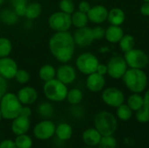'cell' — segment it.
Returning <instances> with one entry per match:
<instances>
[{
	"mask_svg": "<svg viewBox=\"0 0 149 148\" xmlns=\"http://www.w3.org/2000/svg\"><path fill=\"white\" fill-rule=\"evenodd\" d=\"M136 120L140 123L145 124L149 122V109L146 106H143L140 110L135 112Z\"/></svg>",
	"mask_w": 149,
	"mask_h": 148,
	"instance_id": "38",
	"label": "cell"
},
{
	"mask_svg": "<svg viewBox=\"0 0 149 148\" xmlns=\"http://www.w3.org/2000/svg\"><path fill=\"white\" fill-rule=\"evenodd\" d=\"M8 87H9L8 80H6L5 79L0 76V99L8 92Z\"/></svg>",
	"mask_w": 149,
	"mask_h": 148,
	"instance_id": "40",
	"label": "cell"
},
{
	"mask_svg": "<svg viewBox=\"0 0 149 148\" xmlns=\"http://www.w3.org/2000/svg\"><path fill=\"white\" fill-rule=\"evenodd\" d=\"M56 68L50 65L45 64L42 65L38 70V78L40 80L45 82H47L49 80H52L56 78Z\"/></svg>",
	"mask_w": 149,
	"mask_h": 148,
	"instance_id": "25",
	"label": "cell"
},
{
	"mask_svg": "<svg viewBox=\"0 0 149 148\" xmlns=\"http://www.w3.org/2000/svg\"><path fill=\"white\" fill-rule=\"evenodd\" d=\"M71 18H72V24L76 28L87 26V24L89 23L87 14L79 11V10H75L73 13L71 14Z\"/></svg>",
	"mask_w": 149,
	"mask_h": 148,
	"instance_id": "26",
	"label": "cell"
},
{
	"mask_svg": "<svg viewBox=\"0 0 149 148\" xmlns=\"http://www.w3.org/2000/svg\"><path fill=\"white\" fill-rule=\"evenodd\" d=\"M92 31H93V36L94 40H101L105 38L106 29L100 24H96V26L92 28Z\"/></svg>",
	"mask_w": 149,
	"mask_h": 148,
	"instance_id": "39",
	"label": "cell"
},
{
	"mask_svg": "<svg viewBox=\"0 0 149 148\" xmlns=\"http://www.w3.org/2000/svg\"><path fill=\"white\" fill-rule=\"evenodd\" d=\"M10 4L19 17H24L28 0H10Z\"/></svg>",
	"mask_w": 149,
	"mask_h": 148,
	"instance_id": "33",
	"label": "cell"
},
{
	"mask_svg": "<svg viewBox=\"0 0 149 148\" xmlns=\"http://www.w3.org/2000/svg\"><path fill=\"white\" fill-rule=\"evenodd\" d=\"M23 105L17 99V94L7 92L0 99V111L2 118L12 120L20 115Z\"/></svg>",
	"mask_w": 149,
	"mask_h": 148,
	"instance_id": "3",
	"label": "cell"
},
{
	"mask_svg": "<svg viewBox=\"0 0 149 148\" xmlns=\"http://www.w3.org/2000/svg\"><path fill=\"white\" fill-rule=\"evenodd\" d=\"M2 119H3V118H2V114H1V111H0V121H1Z\"/></svg>",
	"mask_w": 149,
	"mask_h": 148,
	"instance_id": "48",
	"label": "cell"
},
{
	"mask_svg": "<svg viewBox=\"0 0 149 148\" xmlns=\"http://www.w3.org/2000/svg\"><path fill=\"white\" fill-rule=\"evenodd\" d=\"M93 1H101V0H93Z\"/></svg>",
	"mask_w": 149,
	"mask_h": 148,
	"instance_id": "51",
	"label": "cell"
},
{
	"mask_svg": "<svg viewBox=\"0 0 149 148\" xmlns=\"http://www.w3.org/2000/svg\"><path fill=\"white\" fill-rule=\"evenodd\" d=\"M126 20V14L124 10L119 7H114L109 10L107 21L112 25L120 26L124 24Z\"/></svg>",
	"mask_w": 149,
	"mask_h": 148,
	"instance_id": "21",
	"label": "cell"
},
{
	"mask_svg": "<svg viewBox=\"0 0 149 148\" xmlns=\"http://www.w3.org/2000/svg\"><path fill=\"white\" fill-rule=\"evenodd\" d=\"M85 148H94V147H86Z\"/></svg>",
	"mask_w": 149,
	"mask_h": 148,
	"instance_id": "50",
	"label": "cell"
},
{
	"mask_svg": "<svg viewBox=\"0 0 149 148\" xmlns=\"http://www.w3.org/2000/svg\"><path fill=\"white\" fill-rule=\"evenodd\" d=\"M42 10H43V8L39 3H38V2L28 3L24 17L27 20H31V21L35 20L41 15Z\"/></svg>",
	"mask_w": 149,
	"mask_h": 148,
	"instance_id": "23",
	"label": "cell"
},
{
	"mask_svg": "<svg viewBox=\"0 0 149 148\" xmlns=\"http://www.w3.org/2000/svg\"><path fill=\"white\" fill-rule=\"evenodd\" d=\"M94 127L102 136L113 135L118 128L117 117L108 111H101L94 116Z\"/></svg>",
	"mask_w": 149,
	"mask_h": 148,
	"instance_id": "4",
	"label": "cell"
},
{
	"mask_svg": "<svg viewBox=\"0 0 149 148\" xmlns=\"http://www.w3.org/2000/svg\"><path fill=\"white\" fill-rule=\"evenodd\" d=\"M91 7H92V6H91V4H90L89 2H87V1H86V0H83V1H81V2L79 3V5H78V10H79V11H82V12L87 14V12L89 11V10L91 9Z\"/></svg>",
	"mask_w": 149,
	"mask_h": 148,
	"instance_id": "41",
	"label": "cell"
},
{
	"mask_svg": "<svg viewBox=\"0 0 149 148\" xmlns=\"http://www.w3.org/2000/svg\"><path fill=\"white\" fill-rule=\"evenodd\" d=\"M127 105L133 110L136 112L144 106V99L141 93H132L127 100Z\"/></svg>",
	"mask_w": 149,
	"mask_h": 148,
	"instance_id": "27",
	"label": "cell"
},
{
	"mask_svg": "<svg viewBox=\"0 0 149 148\" xmlns=\"http://www.w3.org/2000/svg\"><path fill=\"white\" fill-rule=\"evenodd\" d=\"M96 72H98L99 74L100 75H107V64H101L100 63L98 67H97V70H96Z\"/></svg>",
	"mask_w": 149,
	"mask_h": 148,
	"instance_id": "44",
	"label": "cell"
},
{
	"mask_svg": "<svg viewBox=\"0 0 149 148\" xmlns=\"http://www.w3.org/2000/svg\"><path fill=\"white\" fill-rule=\"evenodd\" d=\"M135 43H136V41L133 35L124 34V36L121 38V39L120 40V42L118 44H119V47H120V51H123L124 53H126L135 47Z\"/></svg>",
	"mask_w": 149,
	"mask_h": 148,
	"instance_id": "28",
	"label": "cell"
},
{
	"mask_svg": "<svg viewBox=\"0 0 149 148\" xmlns=\"http://www.w3.org/2000/svg\"><path fill=\"white\" fill-rule=\"evenodd\" d=\"M97 147L98 148H116L117 147V140L113 137V135L102 136Z\"/></svg>",
	"mask_w": 149,
	"mask_h": 148,
	"instance_id": "35",
	"label": "cell"
},
{
	"mask_svg": "<svg viewBox=\"0 0 149 148\" xmlns=\"http://www.w3.org/2000/svg\"><path fill=\"white\" fill-rule=\"evenodd\" d=\"M108 10L106 6L102 4H96L91 7L87 12V17L89 22L94 24H102L107 21Z\"/></svg>",
	"mask_w": 149,
	"mask_h": 148,
	"instance_id": "15",
	"label": "cell"
},
{
	"mask_svg": "<svg viewBox=\"0 0 149 148\" xmlns=\"http://www.w3.org/2000/svg\"><path fill=\"white\" fill-rule=\"evenodd\" d=\"M102 135L95 127L87 128L82 134V140L86 147H95L101 140Z\"/></svg>",
	"mask_w": 149,
	"mask_h": 148,
	"instance_id": "19",
	"label": "cell"
},
{
	"mask_svg": "<svg viewBox=\"0 0 149 148\" xmlns=\"http://www.w3.org/2000/svg\"><path fill=\"white\" fill-rule=\"evenodd\" d=\"M141 1H143V2H149V0H141Z\"/></svg>",
	"mask_w": 149,
	"mask_h": 148,
	"instance_id": "49",
	"label": "cell"
},
{
	"mask_svg": "<svg viewBox=\"0 0 149 148\" xmlns=\"http://www.w3.org/2000/svg\"><path fill=\"white\" fill-rule=\"evenodd\" d=\"M48 25L54 32L69 31L72 26L71 14H67L61 10L55 11L50 15Z\"/></svg>",
	"mask_w": 149,
	"mask_h": 148,
	"instance_id": "7",
	"label": "cell"
},
{
	"mask_svg": "<svg viewBox=\"0 0 149 148\" xmlns=\"http://www.w3.org/2000/svg\"><path fill=\"white\" fill-rule=\"evenodd\" d=\"M3 3V0H0V5H2Z\"/></svg>",
	"mask_w": 149,
	"mask_h": 148,
	"instance_id": "47",
	"label": "cell"
},
{
	"mask_svg": "<svg viewBox=\"0 0 149 148\" xmlns=\"http://www.w3.org/2000/svg\"><path fill=\"white\" fill-rule=\"evenodd\" d=\"M59 10L67 14H72L75 11V3L73 0H60L58 3Z\"/></svg>",
	"mask_w": 149,
	"mask_h": 148,
	"instance_id": "37",
	"label": "cell"
},
{
	"mask_svg": "<svg viewBox=\"0 0 149 148\" xmlns=\"http://www.w3.org/2000/svg\"><path fill=\"white\" fill-rule=\"evenodd\" d=\"M0 148H17L15 142L11 140H4L0 142Z\"/></svg>",
	"mask_w": 149,
	"mask_h": 148,
	"instance_id": "42",
	"label": "cell"
},
{
	"mask_svg": "<svg viewBox=\"0 0 149 148\" xmlns=\"http://www.w3.org/2000/svg\"><path fill=\"white\" fill-rule=\"evenodd\" d=\"M14 79L17 81V83L20 84V85H25L27 84L30 79H31V75L28 72V71H26L25 69H19L17 70Z\"/></svg>",
	"mask_w": 149,
	"mask_h": 148,
	"instance_id": "36",
	"label": "cell"
},
{
	"mask_svg": "<svg viewBox=\"0 0 149 148\" xmlns=\"http://www.w3.org/2000/svg\"><path fill=\"white\" fill-rule=\"evenodd\" d=\"M107 74L110 78L113 79H120L123 78L124 74L128 69L127 62L124 57L116 55L109 58L107 63Z\"/></svg>",
	"mask_w": 149,
	"mask_h": 148,
	"instance_id": "9",
	"label": "cell"
},
{
	"mask_svg": "<svg viewBox=\"0 0 149 148\" xmlns=\"http://www.w3.org/2000/svg\"><path fill=\"white\" fill-rule=\"evenodd\" d=\"M15 144L17 148H31L33 141L30 136L25 134L17 135L15 139Z\"/></svg>",
	"mask_w": 149,
	"mask_h": 148,
	"instance_id": "34",
	"label": "cell"
},
{
	"mask_svg": "<svg viewBox=\"0 0 149 148\" xmlns=\"http://www.w3.org/2000/svg\"><path fill=\"white\" fill-rule=\"evenodd\" d=\"M31 126V120L30 118L19 115L14 120H12L11 123V131L14 134L21 135V134H25L29 131Z\"/></svg>",
	"mask_w": 149,
	"mask_h": 148,
	"instance_id": "18",
	"label": "cell"
},
{
	"mask_svg": "<svg viewBox=\"0 0 149 148\" xmlns=\"http://www.w3.org/2000/svg\"><path fill=\"white\" fill-rule=\"evenodd\" d=\"M122 80L132 93H142L146 91L148 83V75L141 69H127Z\"/></svg>",
	"mask_w": 149,
	"mask_h": 148,
	"instance_id": "2",
	"label": "cell"
},
{
	"mask_svg": "<svg viewBox=\"0 0 149 148\" xmlns=\"http://www.w3.org/2000/svg\"><path fill=\"white\" fill-rule=\"evenodd\" d=\"M48 47L52 57L59 63L70 62L75 53L76 44L69 31L54 32L49 39Z\"/></svg>",
	"mask_w": 149,
	"mask_h": 148,
	"instance_id": "1",
	"label": "cell"
},
{
	"mask_svg": "<svg viewBox=\"0 0 149 148\" xmlns=\"http://www.w3.org/2000/svg\"><path fill=\"white\" fill-rule=\"evenodd\" d=\"M20 115L27 117V118L31 117V109L29 107V106H23L21 113H20Z\"/></svg>",
	"mask_w": 149,
	"mask_h": 148,
	"instance_id": "45",
	"label": "cell"
},
{
	"mask_svg": "<svg viewBox=\"0 0 149 148\" xmlns=\"http://www.w3.org/2000/svg\"><path fill=\"white\" fill-rule=\"evenodd\" d=\"M55 124L49 120H44L35 126L33 129V134L38 140H46L51 139L55 134Z\"/></svg>",
	"mask_w": 149,
	"mask_h": 148,
	"instance_id": "11",
	"label": "cell"
},
{
	"mask_svg": "<svg viewBox=\"0 0 149 148\" xmlns=\"http://www.w3.org/2000/svg\"><path fill=\"white\" fill-rule=\"evenodd\" d=\"M56 79L66 85H71L77 79V70L67 63L62 64L56 70Z\"/></svg>",
	"mask_w": 149,
	"mask_h": 148,
	"instance_id": "13",
	"label": "cell"
},
{
	"mask_svg": "<svg viewBox=\"0 0 149 148\" xmlns=\"http://www.w3.org/2000/svg\"><path fill=\"white\" fill-rule=\"evenodd\" d=\"M0 142H1V141H0Z\"/></svg>",
	"mask_w": 149,
	"mask_h": 148,
	"instance_id": "52",
	"label": "cell"
},
{
	"mask_svg": "<svg viewBox=\"0 0 149 148\" xmlns=\"http://www.w3.org/2000/svg\"><path fill=\"white\" fill-rule=\"evenodd\" d=\"M72 127L67 123H60L56 126L55 134L61 141H66L70 140L72 136Z\"/></svg>",
	"mask_w": 149,
	"mask_h": 148,
	"instance_id": "24",
	"label": "cell"
},
{
	"mask_svg": "<svg viewBox=\"0 0 149 148\" xmlns=\"http://www.w3.org/2000/svg\"><path fill=\"white\" fill-rule=\"evenodd\" d=\"M72 36L75 44L81 48H85L91 45L94 41L92 28L89 26L77 28Z\"/></svg>",
	"mask_w": 149,
	"mask_h": 148,
	"instance_id": "12",
	"label": "cell"
},
{
	"mask_svg": "<svg viewBox=\"0 0 149 148\" xmlns=\"http://www.w3.org/2000/svg\"><path fill=\"white\" fill-rule=\"evenodd\" d=\"M106 85L105 76L99 74L98 72H93L87 75L86 80V86L91 92H102Z\"/></svg>",
	"mask_w": 149,
	"mask_h": 148,
	"instance_id": "17",
	"label": "cell"
},
{
	"mask_svg": "<svg viewBox=\"0 0 149 148\" xmlns=\"http://www.w3.org/2000/svg\"><path fill=\"white\" fill-rule=\"evenodd\" d=\"M101 99L107 106L114 108H117L125 102V95L123 92L120 89L113 86L103 89Z\"/></svg>",
	"mask_w": 149,
	"mask_h": 148,
	"instance_id": "10",
	"label": "cell"
},
{
	"mask_svg": "<svg viewBox=\"0 0 149 148\" xmlns=\"http://www.w3.org/2000/svg\"><path fill=\"white\" fill-rule=\"evenodd\" d=\"M17 70V64L12 58L5 57L0 58V76L6 80L13 79Z\"/></svg>",
	"mask_w": 149,
	"mask_h": 148,
	"instance_id": "14",
	"label": "cell"
},
{
	"mask_svg": "<svg viewBox=\"0 0 149 148\" xmlns=\"http://www.w3.org/2000/svg\"><path fill=\"white\" fill-rule=\"evenodd\" d=\"M124 34V31L120 26L110 24L107 28H106L105 38L111 44H118Z\"/></svg>",
	"mask_w": 149,
	"mask_h": 148,
	"instance_id": "20",
	"label": "cell"
},
{
	"mask_svg": "<svg viewBox=\"0 0 149 148\" xmlns=\"http://www.w3.org/2000/svg\"><path fill=\"white\" fill-rule=\"evenodd\" d=\"M12 43L9 38L0 37V58L9 57L12 51Z\"/></svg>",
	"mask_w": 149,
	"mask_h": 148,
	"instance_id": "32",
	"label": "cell"
},
{
	"mask_svg": "<svg viewBox=\"0 0 149 148\" xmlns=\"http://www.w3.org/2000/svg\"><path fill=\"white\" fill-rule=\"evenodd\" d=\"M38 113L40 117L48 120L52 117L54 113V107L52 105V103L44 101L40 103L38 106Z\"/></svg>",
	"mask_w": 149,
	"mask_h": 148,
	"instance_id": "30",
	"label": "cell"
},
{
	"mask_svg": "<svg viewBox=\"0 0 149 148\" xmlns=\"http://www.w3.org/2000/svg\"><path fill=\"white\" fill-rule=\"evenodd\" d=\"M140 12L144 17H149V2H143L140 7Z\"/></svg>",
	"mask_w": 149,
	"mask_h": 148,
	"instance_id": "43",
	"label": "cell"
},
{
	"mask_svg": "<svg viewBox=\"0 0 149 148\" xmlns=\"http://www.w3.org/2000/svg\"><path fill=\"white\" fill-rule=\"evenodd\" d=\"M19 17L13 9L3 8L0 11V21L5 25H15L19 21Z\"/></svg>",
	"mask_w": 149,
	"mask_h": 148,
	"instance_id": "22",
	"label": "cell"
},
{
	"mask_svg": "<svg viewBox=\"0 0 149 148\" xmlns=\"http://www.w3.org/2000/svg\"><path fill=\"white\" fill-rule=\"evenodd\" d=\"M143 99H144V106L148 107L149 109V89H148L145 92V94L143 96Z\"/></svg>",
	"mask_w": 149,
	"mask_h": 148,
	"instance_id": "46",
	"label": "cell"
},
{
	"mask_svg": "<svg viewBox=\"0 0 149 148\" xmlns=\"http://www.w3.org/2000/svg\"><path fill=\"white\" fill-rule=\"evenodd\" d=\"M133 110L125 103L120 105L116 109V117L121 121H127L133 117Z\"/></svg>",
	"mask_w": 149,
	"mask_h": 148,
	"instance_id": "31",
	"label": "cell"
},
{
	"mask_svg": "<svg viewBox=\"0 0 149 148\" xmlns=\"http://www.w3.org/2000/svg\"><path fill=\"white\" fill-rule=\"evenodd\" d=\"M84 98L83 92L79 88H72L68 90L67 95H66V100L67 102L72 106H77L79 105Z\"/></svg>",
	"mask_w": 149,
	"mask_h": 148,
	"instance_id": "29",
	"label": "cell"
},
{
	"mask_svg": "<svg viewBox=\"0 0 149 148\" xmlns=\"http://www.w3.org/2000/svg\"><path fill=\"white\" fill-rule=\"evenodd\" d=\"M17 96L23 106H31L38 100V92L34 87L25 85L17 91Z\"/></svg>",
	"mask_w": 149,
	"mask_h": 148,
	"instance_id": "16",
	"label": "cell"
},
{
	"mask_svg": "<svg viewBox=\"0 0 149 148\" xmlns=\"http://www.w3.org/2000/svg\"><path fill=\"white\" fill-rule=\"evenodd\" d=\"M100 64L99 58L92 52L86 51L79 54L75 60L76 69L84 75H89L96 72Z\"/></svg>",
	"mask_w": 149,
	"mask_h": 148,
	"instance_id": "6",
	"label": "cell"
},
{
	"mask_svg": "<svg viewBox=\"0 0 149 148\" xmlns=\"http://www.w3.org/2000/svg\"><path fill=\"white\" fill-rule=\"evenodd\" d=\"M43 92L49 101L62 102L66 99L68 88L66 85L55 78L45 82L43 85Z\"/></svg>",
	"mask_w": 149,
	"mask_h": 148,
	"instance_id": "5",
	"label": "cell"
},
{
	"mask_svg": "<svg viewBox=\"0 0 149 148\" xmlns=\"http://www.w3.org/2000/svg\"><path fill=\"white\" fill-rule=\"evenodd\" d=\"M124 58L129 68L141 69L146 68L149 64L148 55L141 49L134 48L124 53Z\"/></svg>",
	"mask_w": 149,
	"mask_h": 148,
	"instance_id": "8",
	"label": "cell"
}]
</instances>
